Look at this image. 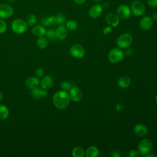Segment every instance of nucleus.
Instances as JSON below:
<instances>
[{"label":"nucleus","mask_w":157,"mask_h":157,"mask_svg":"<svg viewBox=\"0 0 157 157\" xmlns=\"http://www.w3.org/2000/svg\"><path fill=\"white\" fill-rule=\"evenodd\" d=\"M70 100L69 93L63 90L56 91L52 99L53 105L56 109L59 110L66 109L69 105Z\"/></svg>","instance_id":"1"},{"label":"nucleus","mask_w":157,"mask_h":157,"mask_svg":"<svg viewBox=\"0 0 157 157\" xmlns=\"http://www.w3.org/2000/svg\"><path fill=\"white\" fill-rule=\"evenodd\" d=\"M28 26L26 21L21 18H16L11 23V29L12 31L17 34L25 33L27 31Z\"/></svg>","instance_id":"2"},{"label":"nucleus","mask_w":157,"mask_h":157,"mask_svg":"<svg viewBox=\"0 0 157 157\" xmlns=\"http://www.w3.org/2000/svg\"><path fill=\"white\" fill-rule=\"evenodd\" d=\"M124 56V52L120 48H114L109 53L108 59L111 63H118L123 59Z\"/></svg>","instance_id":"3"},{"label":"nucleus","mask_w":157,"mask_h":157,"mask_svg":"<svg viewBox=\"0 0 157 157\" xmlns=\"http://www.w3.org/2000/svg\"><path fill=\"white\" fill-rule=\"evenodd\" d=\"M132 43V37L129 33H124L120 36L117 40V44L120 48H129Z\"/></svg>","instance_id":"4"},{"label":"nucleus","mask_w":157,"mask_h":157,"mask_svg":"<svg viewBox=\"0 0 157 157\" xmlns=\"http://www.w3.org/2000/svg\"><path fill=\"white\" fill-rule=\"evenodd\" d=\"M130 9L131 13L135 16H140L145 12V6L144 4L139 0L134 1L131 2Z\"/></svg>","instance_id":"5"},{"label":"nucleus","mask_w":157,"mask_h":157,"mask_svg":"<svg viewBox=\"0 0 157 157\" xmlns=\"http://www.w3.org/2000/svg\"><path fill=\"white\" fill-rule=\"evenodd\" d=\"M13 8L9 4H0V18L7 19L11 17L13 14Z\"/></svg>","instance_id":"6"},{"label":"nucleus","mask_w":157,"mask_h":157,"mask_svg":"<svg viewBox=\"0 0 157 157\" xmlns=\"http://www.w3.org/2000/svg\"><path fill=\"white\" fill-rule=\"evenodd\" d=\"M152 148V144L151 142L147 139H144L142 140L137 147L138 151L142 155H145V154L150 153Z\"/></svg>","instance_id":"7"},{"label":"nucleus","mask_w":157,"mask_h":157,"mask_svg":"<svg viewBox=\"0 0 157 157\" xmlns=\"http://www.w3.org/2000/svg\"><path fill=\"white\" fill-rule=\"evenodd\" d=\"M69 53L74 58L80 59L84 56L85 51L84 48L79 44H74L69 50Z\"/></svg>","instance_id":"8"},{"label":"nucleus","mask_w":157,"mask_h":157,"mask_svg":"<svg viewBox=\"0 0 157 157\" xmlns=\"http://www.w3.org/2000/svg\"><path fill=\"white\" fill-rule=\"evenodd\" d=\"M131 9L128 6L122 4L118 7L117 9V15L118 17L123 20L128 19L131 16Z\"/></svg>","instance_id":"9"},{"label":"nucleus","mask_w":157,"mask_h":157,"mask_svg":"<svg viewBox=\"0 0 157 157\" xmlns=\"http://www.w3.org/2000/svg\"><path fill=\"white\" fill-rule=\"evenodd\" d=\"M70 99L74 102H78L82 98V91L77 86H72L69 91Z\"/></svg>","instance_id":"10"},{"label":"nucleus","mask_w":157,"mask_h":157,"mask_svg":"<svg viewBox=\"0 0 157 157\" xmlns=\"http://www.w3.org/2000/svg\"><path fill=\"white\" fill-rule=\"evenodd\" d=\"M103 13V7L101 5L96 4L93 5L89 9L88 14L92 18H99Z\"/></svg>","instance_id":"11"},{"label":"nucleus","mask_w":157,"mask_h":157,"mask_svg":"<svg viewBox=\"0 0 157 157\" xmlns=\"http://www.w3.org/2000/svg\"><path fill=\"white\" fill-rule=\"evenodd\" d=\"M25 85L28 89L33 90L38 87L40 85L39 78L37 77L31 76L27 78L25 82Z\"/></svg>","instance_id":"12"},{"label":"nucleus","mask_w":157,"mask_h":157,"mask_svg":"<svg viewBox=\"0 0 157 157\" xmlns=\"http://www.w3.org/2000/svg\"><path fill=\"white\" fill-rule=\"evenodd\" d=\"M153 23V20L151 17L149 16H144L140 20L139 26L143 30H148L151 28Z\"/></svg>","instance_id":"13"},{"label":"nucleus","mask_w":157,"mask_h":157,"mask_svg":"<svg viewBox=\"0 0 157 157\" xmlns=\"http://www.w3.org/2000/svg\"><path fill=\"white\" fill-rule=\"evenodd\" d=\"M105 21L108 25L112 27H117L120 23V18L117 14L110 13L105 17Z\"/></svg>","instance_id":"14"},{"label":"nucleus","mask_w":157,"mask_h":157,"mask_svg":"<svg viewBox=\"0 0 157 157\" xmlns=\"http://www.w3.org/2000/svg\"><path fill=\"white\" fill-rule=\"evenodd\" d=\"M31 96L35 99H41L47 96V90H45L42 88H39L38 86L31 90Z\"/></svg>","instance_id":"15"},{"label":"nucleus","mask_w":157,"mask_h":157,"mask_svg":"<svg viewBox=\"0 0 157 157\" xmlns=\"http://www.w3.org/2000/svg\"><path fill=\"white\" fill-rule=\"evenodd\" d=\"M53 82L54 80L52 76L45 75L40 81V85L41 88L45 90H48L52 86Z\"/></svg>","instance_id":"16"},{"label":"nucleus","mask_w":157,"mask_h":157,"mask_svg":"<svg viewBox=\"0 0 157 157\" xmlns=\"http://www.w3.org/2000/svg\"><path fill=\"white\" fill-rule=\"evenodd\" d=\"M56 38L59 40L65 39L68 35V29L64 25H59L55 30Z\"/></svg>","instance_id":"17"},{"label":"nucleus","mask_w":157,"mask_h":157,"mask_svg":"<svg viewBox=\"0 0 157 157\" xmlns=\"http://www.w3.org/2000/svg\"><path fill=\"white\" fill-rule=\"evenodd\" d=\"M134 133L139 137H145L148 134V128L142 124H137L134 128Z\"/></svg>","instance_id":"18"},{"label":"nucleus","mask_w":157,"mask_h":157,"mask_svg":"<svg viewBox=\"0 0 157 157\" xmlns=\"http://www.w3.org/2000/svg\"><path fill=\"white\" fill-rule=\"evenodd\" d=\"M46 31L47 30L44 26L39 25H36L33 28L32 33L34 36L37 37H43L45 35Z\"/></svg>","instance_id":"19"},{"label":"nucleus","mask_w":157,"mask_h":157,"mask_svg":"<svg viewBox=\"0 0 157 157\" xmlns=\"http://www.w3.org/2000/svg\"><path fill=\"white\" fill-rule=\"evenodd\" d=\"M57 24V20H56V16L55 15H51L48 17L43 19L42 22V26H45L48 27H52L54 26Z\"/></svg>","instance_id":"20"},{"label":"nucleus","mask_w":157,"mask_h":157,"mask_svg":"<svg viewBox=\"0 0 157 157\" xmlns=\"http://www.w3.org/2000/svg\"><path fill=\"white\" fill-rule=\"evenodd\" d=\"M131 85V79L128 76H122L118 80V85L121 88H127Z\"/></svg>","instance_id":"21"},{"label":"nucleus","mask_w":157,"mask_h":157,"mask_svg":"<svg viewBox=\"0 0 157 157\" xmlns=\"http://www.w3.org/2000/svg\"><path fill=\"white\" fill-rule=\"evenodd\" d=\"M86 157H98L99 155V151L96 146H90L87 148L85 153Z\"/></svg>","instance_id":"22"},{"label":"nucleus","mask_w":157,"mask_h":157,"mask_svg":"<svg viewBox=\"0 0 157 157\" xmlns=\"http://www.w3.org/2000/svg\"><path fill=\"white\" fill-rule=\"evenodd\" d=\"M9 115V110L5 105H0V120H4L7 119Z\"/></svg>","instance_id":"23"},{"label":"nucleus","mask_w":157,"mask_h":157,"mask_svg":"<svg viewBox=\"0 0 157 157\" xmlns=\"http://www.w3.org/2000/svg\"><path fill=\"white\" fill-rule=\"evenodd\" d=\"M85 155L84 150L80 147H76L72 151V155L74 157H83Z\"/></svg>","instance_id":"24"},{"label":"nucleus","mask_w":157,"mask_h":157,"mask_svg":"<svg viewBox=\"0 0 157 157\" xmlns=\"http://www.w3.org/2000/svg\"><path fill=\"white\" fill-rule=\"evenodd\" d=\"M36 44L37 46L40 49H44L46 48L48 44V41L45 37H38V39L36 40Z\"/></svg>","instance_id":"25"},{"label":"nucleus","mask_w":157,"mask_h":157,"mask_svg":"<svg viewBox=\"0 0 157 157\" xmlns=\"http://www.w3.org/2000/svg\"><path fill=\"white\" fill-rule=\"evenodd\" d=\"M37 19L36 15L33 13H31L27 16L26 22L28 26H33L34 25H36V23H37Z\"/></svg>","instance_id":"26"},{"label":"nucleus","mask_w":157,"mask_h":157,"mask_svg":"<svg viewBox=\"0 0 157 157\" xmlns=\"http://www.w3.org/2000/svg\"><path fill=\"white\" fill-rule=\"evenodd\" d=\"M66 26L68 30L75 31L77 28L78 24L74 20H69L66 22Z\"/></svg>","instance_id":"27"},{"label":"nucleus","mask_w":157,"mask_h":157,"mask_svg":"<svg viewBox=\"0 0 157 157\" xmlns=\"http://www.w3.org/2000/svg\"><path fill=\"white\" fill-rule=\"evenodd\" d=\"M71 83L68 81H63L60 84V87L63 90H64L66 91H69V90L72 87Z\"/></svg>","instance_id":"28"},{"label":"nucleus","mask_w":157,"mask_h":157,"mask_svg":"<svg viewBox=\"0 0 157 157\" xmlns=\"http://www.w3.org/2000/svg\"><path fill=\"white\" fill-rule=\"evenodd\" d=\"M45 35L47 36V37L49 39L51 40H54L56 39V33L55 31L52 29H50L47 31H46V33Z\"/></svg>","instance_id":"29"},{"label":"nucleus","mask_w":157,"mask_h":157,"mask_svg":"<svg viewBox=\"0 0 157 157\" xmlns=\"http://www.w3.org/2000/svg\"><path fill=\"white\" fill-rule=\"evenodd\" d=\"M7 28V24L4 19L0 18V34H4L6 32Z\"/></svg>","instance_id":"30"},{"label":"nucleus","mask_w":157,"mask_h":157,"mask_svg":"<svg viewBox=\"0 0 157 157\" xmlns=\"http://www.w3.org/2000/svg\"><path fill=\"white\" fill-rule=\"evenodd\" d=\"M56 20H57V24L59 25H64L66 21L64 16L62 14H58L56 16Z\"/></svg>","instance_id":"31"},{"label":"nucleus","mask_w":157,"mask_h":157,"mask_svg":"<svg viewBox=\"0 0 157 157\" xmlns=\"http://www.w3.org/2000/svg\"><path fill=\"white\" fill-rule=\"evenodd\" d=\"M36 76L38 77V78H41L44 76V73H45V71H44V69L41 67H37L36 69Z\"/></svg>","instance_id":"32"},{"label":"nucleus","mask_w":157,"mask_h":157,"mask_svg":"<svg viewBox=\"0 0 157 157\" xmlns=\"http://www.w3.org/2000/svg\"><path fill=\"white\" fill-rule=\"evenodd\" d=\"M139 153L138 150L137 151L136 150H132L128 152V156L129 157H137L139 156Z\"/></svg>","instance_id":"33"},{"label":"nucleus","mask_w":157,"mask_h":157,"mask_svg":"<svg viewBox=\"0 0 157 157\" xmlns=\"http://www.w3.org/2000/svg\"><path fill=\"white\" fill-rule=\"evenodd\" d=\"M148 6L152 7H157V0H147Z\"/></svg>","instance_id":"34"},{"label":"nucleus","mask_w":157,"mask_h":157,"mask_svg":"<svg viewBox=\"0 0 157 157\" xmlns=\"http://www.w3.org/2000/svg\"><path fill=\"white\" fill-rule=\"evenodd\" d=\"M124 52V54L128 56H131L133 53V51L131 50V49H129L128 48H125V51L123 52Z\"/></svg>","instance_id":"35"},{"label":"nucleus","mask_w":157,"mask_h":157,"mask_svg":"<svg viewBox=\"0 0 157 157\" xmlns=\"http://www.w3.org/2000/svg\"><path fill=\"white\" fill-rule=\"evenodd\" d=\"M112 32V28L110 26H106L103 29V33L104 34H108Z\"/></svg>","instance_id":"36"},{"label":"nucleus","mask_w":157,"mask_h":157,"mask_svg":"<svg viewBox=\"0 0 157 157\" xmlns=\"http://www.w3.org/2000/svg\"><path fill=\"white\" fill-rule=\"evenodd\" d=\"M86 0H74V1L77 4H82L85 2Z\"/></svg>","instance_id":"37"},{"label":"nucleus","mask_w":157,"mask_h":157,"mask_svg":"<svg viewBox=\"0 0 157 157\" xmlns=\"http://www.w3.org/2000/svg\"><path fill=\"white\" fill-rule=\"evenodd\" d=\"M112 156L118 157V156H121V155H120V154L118 151H113V152H112Z\"/></svg>","instance_id":"38"},{"label":"nucleus","mask_w":157,"mask_h":157,"mask_svg":"<svg viewBox=\"0 0 157 157\" xmlns=\"http://www.w3.org/2000/svg\"><path fill=\"white\" fill-rule=\"evenodd\" d=\"M144 156H145V157H149V156H151V157H155V155H153V154H151V153H147V154H145V155H144Z\"/></svg>","instance_id":"39"},{"label":"nucleus","mask_w":157,"mask_h":157,"mask_svg":"<svg viewBox=\"0 0 157 157\" xmlns=\"http://www.w3.org/2000/svg\"><path fill=\"white\" fill-rule=\"evenodd\" d=\"M152 19H153V20H157V12L153 13V18H152Z\"/></svg>","instance_id":"40"},{"label":"nucleus","mask_w":157,"mask_h":157,"mask_svg":"<svg viewBox=\"0 0 157 157\" xmlns=\"http://www.w3.org/2000/svg\"><path fill=\"white\" fill-rule=\"evenodd\" d=\"M2 99H3V95H2V93L0 92V101H1L2 100Z\"/></svg>","instance_id":"41"},{"label":"nucleus","mask_w":157,"mask_h":157,"mask_svg":"<svg viewBox=\"0 0 157 157\" xmlns=\"http://www.w3.org/2000/svg\"><path fill=\"white\" fill-rule=\"evenodd\" d=\"M8 2H14V1H15L16 0H7Z\"/></svg>","instance_id":"42"},{"label":"nucleus","mask_w":157,"mask_h":157,"mask_svg":"<svg viewBox=\"0 0 157 157\" xmlns=\"http://www.w3.org/2000/svg\"><path fill=\"white\" fill-rule=\"evenodd\" d=\"M92 1L94 2H100L101 0H92Z\"/></svg>","instance_id":"43"},{"label":"nucleus","mask_w":157,"mask_h":157,"mask_svg":"<svg viewBox=\"0 0 157 157\" xmlns=\"http://www.w3.org/2000/svg\"><path fill=\"white\" fill-rule=\"evenodd\" d=\"M155 100H156V103H157V93H156V97H155Z\"/></svg>","instance_id":"44"},{"label":"nucleus","mask_w":157,"mask_h":157,"mask_svg":"<svg viewBox=\"0 0 157 157\" xmlns=\"http://www.w3.org/2000/svg\"><path fill=\"white\" fill-rule=\"evenodd\" d=\"M156 132H157V130H156Z\"/></svg>","instance_id":"45"}]
</instances>
